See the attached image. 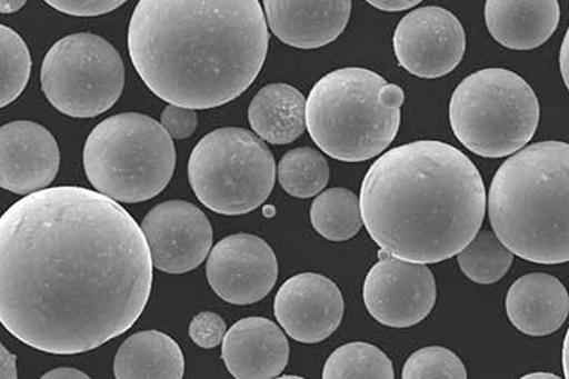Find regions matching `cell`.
I'll return each mask as SVG.
<instances>
[{"mask_svg": "<svg viewBox=\"0 0 569 379\" xmlns=\"http://www.w3.org/2000/svg\"><path fill=\"white\" fill-rule=\"evenodd\" d=\"M522 378H526V379H531V378H552V379H556V378H559V377H558V375H555V373L536 372V373L526 375V377H522Z\"/></svg>", "mask_w": 569, "mask_h": 379, "instance_id": "cell-37", "label": "cell"}, {"mask_svg": "<svg viewBox=\"0 0 569 379\" xmlns=\"http://www.w3.org/2000/svg\"><path fill=\"white\" fill-rule=\"evenodd\" d=\"M369 270L363 301L377 322L390 328H410L422 322L436 303V281L421 262L390 256L385 249Z\"/></svg>", "mask_w": 569, "mask_h": 379, "instance_id": "cell-10", "label": "cell"}, {"mask_svg": "<svg viewBox=\"0 0 569 379\" xmlns=\"http://www.w3.org/2000/svg\"><path fill=\"white\" fill-rule=\"evenodd\" d=\"M562 361H563L565 378L569 379V328H568L567 337H565V341H563Z\"/></svg>", "mask_w": 569, "mask_h": 379, "instance_id": "cell-36", "label": "cell"}, {"mask_svg": "<svg viewBox=\"0 0 569 379\" xmlns=\"http://www.w3.org/2000/svg\"><path fill=\"white\" fill-rule=\"evenodd\" d=\"M227 332L226 320L213 311L199 312L189 327L190 339L203 349H213L222 343Z\"/></svg>", "mask_w": 569, "mask_h": 379, "instance_id": "cell-28", "label": "cell"}, {"mask_svg": "<svg viewBox=\"0 0 569 379\" xmlns=\"http://www.w3.org/2000/svg\"><path fill=\"white\" fill-rule=\"evenodd\" d=\"M152 279L143 229L98 190L36 191L0 219V322L37 351L74 356L122 336Z\"/></svg>", "mask_w": 569, "mask_h": 379, "instance_id": "cell-1", "label": "cell"}, {"mask_svg": "<svg viewBox=\"0 0 569 379\" xmlns=\"http://www.w3.org/2000/svg\"><path fill=\"white\" fill-rule=\"evenodd\" d=\"M82 162L99 193L118 202L140 203L168 187L176 172V144L156 119L122 112L91 131Z\"/></svg>", "mask_w": 569, "mask_h": 379, "instance_id": "cell-6", "label": "cell"}, {"mask_svg": "<svg viewBox=\"0 0 569 379\" xmlns=\"http://www.w3.org/2000/svg\"><path fill=\"white\" fill-rule=\"evenodd\" d=\"M277 164L264 140L243 128H220L194 146L189 181L209 210L240 216L257 210L276 186Z\"/></svg>", "mask_w": 569, "mask_h": 379, "instance_id": "cell-8", "label": "cell"}, {"mask_svg": "<svg viewBox=\"0 0 569 379\" xmlns=\"http://www.w3.org/2000/svg\"><path fill=\"white\" fill-rule=\"evenodd\" d=\"M405 91L372 70H335L307 98L306 122L322 152L345 162L371 160L392 144Z\"/></svg>", "mask_w": 569, "mask_h": 379, "instance_id": "cell-5", "label": "cell"}, {"mask_svg": "<svg viewBox=\"0 0 569 379\" xmlns=\"http://www.w3.org/2000/svg\"><path fill=\"white\" fill-rule=\"evenodd\" d=\"M493 232L513 256L569 261V144L541 141L502 162L488 198Z\"/></svg>", "mask_w": 569, "mask_h": 379, "instance_id": "cell-4", "label": "cell"}, {"mask_svg": "<svg viewBox=\"0 0 569 379\" xmlns=\"http://www.w3.org/2000/svg\"><path fill=\"white\" fill-rule=\"evenodd\" d=\"M393 49L407 72L418 78H442L463 60L467 36L452 12L440 7H423L409 12L398 23Z\"/></svg>", "mask_w": 569, "mask_h": 379, "instance_id": "cell-11", "label": "cell"}, {"mask_svg": "<svg viewBox=\"0 0 569 379\" xmlns=\"http://www.w3.org/2000/svg\"><path fill=\"white\" fill-rule=\"evenodd\" d=\"M259 0H140L128 51L144 86L172 106L210 110L249 89L268 57Z\"/></svg>", "mask_w": 569, "mask_h": 379, "instance_id": "cell-2", "label": "cell"}, {"mask_svg": "<svg viewBox=\"0 0 569 379\" xmlns=\"http://www.w3.org/2000/svg\"><path fill=\"white\" fill-rule=\"evenodd\" d=\"M206 272L220 299L232 306H252L276 287L278 261L261 237L232 235L211 249Z\"/></svg>", "mask_w": 569, "mask_h": 379, "instance_id": "cell-12", "label": "cell"}, {"mask_svg": "<svg viewBox=\"0 0 569 379\" xmlns=\"http://www.w3.org/2000/svg\"><path fill=\"white\" fill-rule=\"evenodd\" d=\"M460 270L477 285H496L512 268L513 252L496 232L481 231L457 253Z\"/></svg>", "mask_w": 569, "mask_h": 379, "instance_id": "cell-24", "label": "cell"}, {"mask_svg": "<svg viewBox=\"0 0 569 379\" xmlns=\"http://www.w3.org/2000/svg\"><path fill=\"white\" fill-rule=\"evenodd\" d=\"M118 379H181L184 356L177 341L160 331H141L124 340L114 358Z\"/></svg>", "mask_w": 569, "mask_h": 379, "instance_id": "cell-21", "label": "cell"}, {"mask_svg": "<svg viewBox=\"0 0 569 379\" xmlns=\"http://www.w3.org/2000/svg\"><path fill=\"white\" fill-rule=\"evenodd\" d=\"M541 119L538 96L519 74L485 69L452 93L450 123L457 140L485 158H505L533 139Z\"/></svg>", "mask_w": 569, "mask_h": 379, "instance_id": "cell-7", "label": "cell"}, {"mask_svg": "<svg viewBox=\"0 0 569 379\" xmlns=\"http://www.w3.org/2000/svg\"><path fill=\"white\" fill-rule=\"evenodd\" d=\"M506 310L518 331L531 337L550 336L568 318V290L551 275H525L510 287Z\"/></svg>", "mask_w": 569, "mask_h": 379, "instance_id": "cell-19", "label": "cell"}, {"mask_svg": "<svg viewBox=\"0 0 569 379\" xmlns=\"http://www.w3.org/2000/svg\"><path fill=\"white\" fill-rule=\"evenodd\" d=\"M31 56L22 37L14 29L0 28V106H10L23 93L31 77Z\"/></svg>", "mask_w": 569, "mask_h": 379, "instance_id": "cell-26", "label": "cell"}, {"mask_svg": "<svg viewBox=\"0 0 569 379\" xmlns=\"http://www.w3.org/2000/svg\"><path fill=\"white\" fill-rule=\"evenodd\" d=\"M361 215L380 249L401 260H450L479 235L486 189L476 164L455 146L421 140L390 149L369 168Z\"/></svg>", "mask_w": 569, "mask_h": 379, "instance_id": "cell-3", "label": "cell"}, {"mask_svg": "<svg viewBox=\"0 0 569 379\" xmlns=\"http://www.w3.org/2000/svg\"><path fill=\"white\" fill-rule=\"evenodd\" d=\"M263 212H264V216H273V212H276V211H273L272 207H266Z\"/></svg>", "mask_w": 569, "mask_h": 379, "instance_id": "cell-38", "label": "cell"}, {"mask_svg": "<svg viewBox=\"0 0 569 379\" xmlns=\"http://www.w3.org/2000/svg\"><path fill=\"white\" fill-rule=\"evenodd\" d=\"M18 375V358L2 345L0 348V378L16 379L19 378Z\"/></svg>", "mask_w": 569, "mask_h": 379, "instance_id": "cell-31", "label": "cell"}, {"mask_svg": "<svg viewBox=\"0 0 569 379\" xmlns=\"http://www.w3.org/2000/svg\"><path fill=\"white\" fill-rule=\"evenodd\" d=\"M124 87V64L113 44L82 32L64 37L41 64V90L62 114L91 119L110 110Z\"/></svg>", "mask_w": 569, "mask_h": 379, "instance_id": "cell-9", "label": "cell"}, {"mask_svg": "<svg viewBox=\"0 0 569 379\" xmlns=\"http://www.w3.org/2000/svg\"><path fill=\"white\" fill-rule=\"evenodd\" d=\"M56 137L28 120L3 124L0 131V186L14 195L48 189L60 170Z\"/></svg>", "mask_w": 569, "mask_h": 379, "instance_id": "cell-15", "label": "cell"}, {"mask_svg": "<svg viewBox=\"0 0 569 379\" xmlns=\"http://www.w3.org/2000/svg\"><path fill=\"white\" fill-rule=\"evenodd\" d=\"M27 0H0V11L2 14H12L23 8Z\"/></svg>", "mask_w": 569, "mask_h": 379, "instance_id": "cell-35", "label": "cell"}, {"mask_svg": "<svg viewBox=\"0 0 569 379\" xmlns=\"http://www.w3.org/2000/svg\"><path fill=\"white\" fill-rule=\"evenodd\" d=\"M273 36L297 49H319L342 36L351 0H263Z\"/></svg>", "mask_w": 569, "mask_h": 379, "instance_id": "cell-16", "label": "cell"}, {"mask_svg": "<svg viewBox=\"0 0 569 379\" xmlns=\"http://www.w3.org/2000/svg\"><path fill=\"white\" fill-rule=\"evenodd\" d=\"M273 312L290 339L321 343L342 323V291L323 275H295L278 290Z\"/></svg>", "mask_w": 569, "mask_h": 379, "instance_id": "cell-14", "label": "cell"}, {"mask_svg": "<svg viewBox=\"0 0 569 379\" xmlns=\"http://www.w3.org/2000/svg\"><path fill=\"white\" fill-rule=\"evenodd\" d=\"M486 27L513 51H533L547 43L560 22L558 0H486Z\"/></svg>", "mask_w": 569, "mask_h": 379, "instance_id": "cell-18", "label": "cell"}, {"mask_svg": "<svg viewBox=\"0 0 569 379\" xmlns=\"http://www.w3.org/2000/svg\"><path fill=\"white\" fill-rule=\"evenodd\" d=\"M560 72H562V78L565 86L569 91V28L567 34H565L562 48H560Z\"/></svg>", "mask_w": 569, "mask_h": 379, "instance_id": "cell-33", "label": "cell"}, {"mask_svg": "<svg viewBox=\"0 0 569 379\" xmlns=\"http://www.w3.org/2000/svg\"><path fill=\"white\" fill-rule=\"evenodd\" d=\"M151 249L153 266L161 272H190L210 256L213 228L193 203L168 201L153 207L140 225Z\"/></svg>", "mask_w": 569, "mask_h": 379, "instance_id": "cell-13", "label": "cell"}, {"mask_svg": "<svg viewBox=\"0 0 569 379\" xmlns=\"http://www.w3.org/2000/svg\"><path fill=\"white\" fill-rule=\"evenodd\" d=\"M322 378L393 379L392 361L377 346L356 341L340 346L323 366Z\"/></svg>", "mask_w": 569, "mask_h": 379, "instance_id": "cell-25", "label": "cell"}, {"mask_svg": "<svg viewBox=\"0 0 569 379\" xmlns=\"http://www.w3.org/2000/svg\"><path fill=\"white\" fill-rule=\"evenodd\" d=\"M328 181L330 166L327 158L313 148L292 149L278 164V182L293 198H313L326 189Z\"/></svg>", "mask_w": 569, "mask_h": 379, "instance_id": "cell-23", "label": "cell"}, {"mask_svg": "<svg viewBox=\"0 0 569 379\" xmlns=\"http://www.w3.org/2000/svg\"><path fill=\"white\" fill-rule=\"evenodd\" d=\"M405 379L452 378L467 379L463 361L455 352L440 346L419 349L406 361L402 369Z\"/></svg>", "mask_w": 569, "mask_h": 379, "instance_id": "cell-27", "label": "cell"}, {"mask_svg": "<svg viewBox=\"0 0 569 379\" xmlns=\"http://www.w3.org/2000/svg\"><path fill=\"white\" fill-rule=\"evenodd\" d=\"M43 379H82V378H90L87 377L84 372H81V370L72 369V368H58L51 370V372H48L44 375V377H41Z\"/></svg>", "mask_w": 569, "mask_h": 379, "instance_id": "cell-34", "label": "cell"}, {"mask_svg": "<svg viewBox=\"0 0 569 379\" xmlns=\"http://www.w3.org/2000/svg\"><path fill=\"white\" fill-rule=\"evenodd\" d=\"M161 124L172 139L184 140L197 131L198 114L192 108L172 106L169 103L161 114Z\"/></svg>", "mask_w": 569, "mask_h": 379, "instance_id": "cell-30", "label": "cell"}, {"mask_svg": "<svg viewBox=\"0 0 569 379\" xmlns=\"http://www.w3.org/2000/svg\"><path fill=\"white\" fill-rule=\"evenodd\" d=\"M48 6L77 18H97L118 10L128 0H44Z\"/></svg>", "mask_w": 569, "mask_h": 379, "instance_id": "cell-29", "label": "cell"}, {"mask_svg": "<svg viewBox=\"0 0 569 379\" xmlns=\"http://www.w3.org/2000/svg\"><path fill=\"white\" fill-rule=\"evenodd\" d=\"M289 341L272 320L248 318L228 329L222 360L237 379L278 378L289 361Z\"/></svg>", "mask_w": 569, "mask_h": 379, "instance_id": "cell-17", "label": "cell"}, {"mask_svg": "<svg viewBox=\"0 0 569 379\" xmlns=\"http://www.w3.org/2000/svg\"><path fill=\"white\" fill-rule=\"evenodd\" d=\"M369 6L378 8L381 11H405L417 7L422 0H367Z\"/></svg>", "mask_w": 569, "mask_h": 379, "instance_id": "cell-32", "label": "cell"}, {"mask_svg": "<svg viewBox=\"0 0 569 379\" xmlns=\"http://www.w3.org/2000/svg\"><path fill=\"white\" fill-rule=\"evenodd\" d=\"M307 101L289 84L263 87L249 103L248 119L266 143L290 144L305 134Z\"/></svg>", "mask_w": 569, "mask_h": 379, "instance_id": "cell-20", "label": "cell"}, {"mask_svg": "<svg viewBox=\"0 0 569 379\" xmlns=\"http://www.w3.org/2000/svg\"><path fill=\"white\" fill-rule=\"evenodd\" d=\"M310 219L318 235L330 241L350 240L365 225L359 196L339 187L318 195Z\"/></svg>", "mask_w": 569, "mask_h": 379, "instance_id": "cell-22", "label": "cell"}]
</instances>
